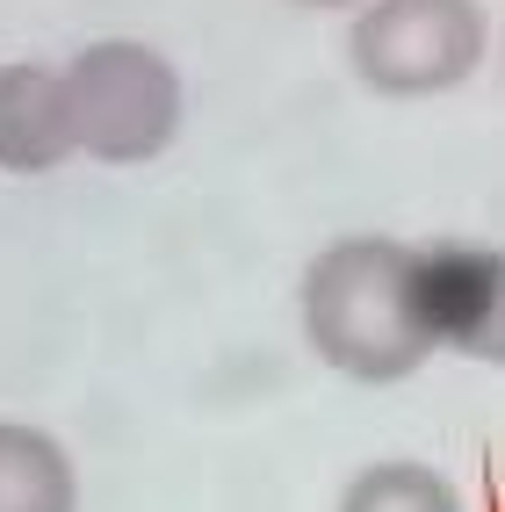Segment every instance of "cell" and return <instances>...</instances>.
Here are the masks:
<instances>
[{
  "instance_id": "1",
  "label": "cell",
  "mask_w": 505,
  "mask_h": 512,
  "mask_svg": "<svg viewBox=\"0 0 505 512\" xmlns=\"http://www.w3.org/2000/svg\"><path fill=\"white\" fill-rule=\"evenodd\" d=\"M303 339L354 383H404L433 361L412 311V246L383 231L340 238L303 275Z\"/></svg>"
},
{
  "instance_id": "2",
  "label": "cell",
  "mask_w": 505,
  "mask_h": 512,
  "mask_svg": "<svg viewBox=\"0 0 505 512\" xmlns=\"http://www.w3.org/2000/svg\"><path fill=\"white\" fill-rule=\"evenodd\" d=\"M73 152L109 166H145L181 138V73L138 37H101L58 73Z\"/></svg>"
},
{
  "instance_id": "3",
  "label": "cell",
  "mask_w": 505,
  "mask_h": 512,
  "mask_svg": "<svg viewBox=\"0 0 505 512\" xmlns=\"http://www.w3.org/2000/svg\"><path fill=\"white\" fill-rule=\"evenodd\" d=\"M484 8L477 0H361L347 29V58L376 94H448L484 65Z\"/></svg>"
},
{
  "instance_id": "4",
  "label": "cell",
  "mask_w": 505,
  "mask_h": 512,
  "mask_svg": "<svg viewBox=\"0 0 505 512\" xmlns=\"http://www.w3.org/2000/svg\"><path fill=\"white\" fill-rule=\"evenodd\" d=\"M412 311L433 354L498 361L505 354V260L498 246H426L412 253Z\"/></svg>"
},
{
  "instance_id": "5",
  "label": "cell",
  "mask_w": 505,
  "mask_h": 512,
  "mask_svg": "<svg viewBox=\"0 0 505 512\" xmlns=\"http://www.w3.org/2000/svg\"><path fill=\"white\" fill-rule=\"evenodd\" d=\"M73 159L65 87L51 65H0V166L8 174H51Z\"/></svg>"
},
{
  "instance_id": "6",
  "label": "cell",
  "mask_w": 505,
  "mask_h": 512,
  "mask_svg": "<svg viewBox=\"0 0 505 512\" xmlns=\"http://www.w3.org/2000/svg\"><path fill=\"white\" fill-rule=\"evenodd\" d=\"M0 512H80L73 455L44 426L0 419Z\"/></svg>"
},
{
  "instance_id": "7",
  "label": "cell",
  "mask_w": 505,
  "mask_h": 512,
  "mask_svg": "<svg viewBox=\"0 0 505 512\" xmlns=\"http://www.w3.org/2000/svg\"><path fill=\"white\" fill-rule=\"evenodd\" d=\"M340 512H462V491L426 462H368L347 484Z\"/></svg>"
},
{
  "instance_id": "8",
  "label": "cell",
  "mask_w": 505,
  "mask_h": 512,
  "mask_svg": "<svg viewBox=\"0 0 505 512\" xmlns=\"http://www.w3.org/2000/svg\"><path fill=\"white\" fill-rule=\"evenodd\" d=\"M296 8H354V0H296Z\"/></svg>"
}]
</instances>
